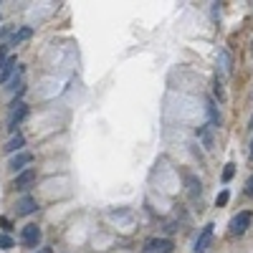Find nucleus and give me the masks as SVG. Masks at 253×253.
I'll return each mask as SVG.
<instances>
[{"label": "nucleus", "mask_w": 253, "mask_h": 253, "mask_svg": "<svg viewBox=\"0 0 253 253\" xmlns=\"http://www.w3.org/2000/svg\"><path fill=\"white\" fill-rule=\"evenodd\" d=\"M246 195H253V175L246 180Z\"/></svg>", "instance_id": "20"}, {"label": "nucleus", "mask_w": 253, "mask_h": 253, "mask_svg": "<svg viewBox=\"0 0 253 253\" xmlns=\"http://www.w3.org/2000/svg\"><path fill=\"white\" fill-rule=\"evenodd\" d=\"M208 114H210V122H213V124H220V117H218V112L213 107V101H208Z\"/></svg>", "instance_id": "18"}, {"label": "nucleus", "mask_w": 253, "mask_h": 253, "mask_svg": "<svg viewBox=\"0 0 253 253\" xmlns=\"http://www.w3.org/2000/svg\"><path fill=\"white\" fill-rule=\"evenodd\" d=\"M10 119H8V129L15 134V126L20 124V122H23L26 117H28V107H26V104L23 101H18V104H10Z\"/></svg>", "instance_id": "3"}, {"label": "nucleus", "mask_w": 253, "mask_h": 253, "mask_svg": "<svg viewBox=\"0 0 253 253\" xmlns=\"http://www.w3.org/2000/svg\"><path fill=\"white\" fill-rule=\"evenodd\" d=\"M31 162H33V155H31V152H18V155H13V157H10L8 167H10L13 172H23Z\"/></svg>", "instance_id": "5"}, {"label": "nucleus", "mask_w": 253, "mask_h": 253, "mask_svg": "<svg viewBox=\"0 0 253 253\" xmlns=\"http://www.w3.org/2000/svg\"><path fill=\"white\" fill-rule=\"evenodd\" d=\"M33 182H36V170H23V172L15 175L13 187H15V190H28Z\"/></svg>", "instance_id": "7"}, {"label": "nucleus", "mask_w": 253, "mask_h": 253, "mask_svg": "<svg viewBox=\"0 0 253 253\" xmlns=\"http://www.w3.org/2000/svg\"><path fill=\"white\" fill-rule=\"evenodd\" d=\"M218 69H220V74H228L230 71V53L225 48L218 53Z\"/></svg>", "instance_id": "12"}, {"label": "nucleus", "mask_w": 253, "mask_h": 253, "mask_svg": "<svg viewBox=\"0 0 253 253\" xmlns=\"http://www.w3.org/2000/svg\"><path fill=\"white\" fill-rule=\"evenodd\" d=\"M228 200H230V193H228V190H220L218 198H215V205L223 208V205H228Z\"/></svg>", "instance_id": "15"}, {"label": "nucleus", "mask_w": 253, "mask_h": 253, "mask_svg": "<svg viewBox=\"0 0 253 253\" xmlns=\"http://www.w3.org/2000/svg\"><path fill=\"white\" fill-rule=\"evenodd\" d=\"M248 157H251V162H253V139H251V155H248Z\"/></svg>", "instance_id": "22"}, {"label": "nucleus", "mask_w": 253, "mask_h": 253, "mask_svg": "<svg viewBox=\"0 0 253 253\" xmlns=\"http://www.w3.org/2000/svg\"><path fill=\"white\" fill-rule=\"evenodd\" d=\"M23 144H26V137H23V134H13V137L5 142V147H3V150H5L8 155H13V152H18Z\"/></svg>", "instance_id": "11"}, {"label": "nucleus", "mask_w": 253, "mask_h": 253, "mask_svg": "<svg viewBox=\"0 0 253 253\" xmlns=\"http://www.w3.org/2000/svg\"><path fill=\"white\" fill-rule=\"evenodd\" d=\"M38 253H51V248H41Z\"/></svg>", "instance_id": "23"}, {"label": "nucleus", "mask_w": 253, "mask_h": 253, "mask_svg": "<svg viewBox=\"0 0 253 253\" xmlns=\"http://www.w3.org/2000/svg\"><path fill=\"white\" fill-rule=\"evenodd\" d=\"M33 36V28L31 26H23V28H18V31H13V36H10V43L8 46H20V43H26V41Z\"/></svg>", "instance_id": "10"}, {"label": "nucleus", "mask_w": 253, "mask_h": 253, "mask_svg": "<svg viewBox=\"0 0 253 253\" xmlns=\"http://www.w3.org/2000/svg\"><path fill=\"white\" fill-rule=\"evenodd\" d=\"M41 238H43V233H41V228H38L36 223L26 225V228H23V233H20V241H23L26 248H36V246L41 243Z\"/></svg>", "instance_id": "2"}, {"label": "nucleus", "mask_w": 253, "mask_h": 253, "mask_svg": "<svg viewBox=\"0 0 253 253\" xmlns=\"http://www.w3.org/2000/svg\"><path fill=\"white\" fill-rule=\"evenodd\" d=\"M8 61V43L0 46V69H3V63Z\"/></svg>", "instance_id": "19"}, {"label": "nucleus", "mask_w": 253, "mask_h": 253, "mask_svg": "<svg viewBox=\"0 0 253 253\" xmlns=\"http://www.w3.org/2000/svg\"><path fill=\"white\" fill-rule=\"evenodd\" d=\"M210 238H213V223H208L203 230H200V236L195 241V253H205L208 246H210Z\"/></svg>", "instance_id": "8"}, {"label": "nucleus", "mask_w": 253, "mask_h": 253, "mask_svg": "<svg viewBox=\"0 0 253 253\" xmlns=\"http://www.w3.org/2000/svg\"><path fill=\"white\" fill-rule=\"evenodd\" d=\"M213 94L218 96V101H225V91H223V84H220V79H215V84H213Z\"/></svg>", "instance_id": "14"}, {"label": "nucleus", "mask_w": 253, "mask_h": 253, "mask_svg": "<svg viewBox=\"0 0 253 253\" xmlns=\"http://www.w3.org/2000/svg\"><path fill=\"white\" fill-rule=\"evenodd\" d=\"M38 210V203H36V198H31V195H23L18 200V205H15V215H31V213H36Z\"/></svg>", "instance_id": "6"}, {"label": "nucleus", "mask_w": 253, "mask_h": 253, "mask_svg": "<svg viewBox=\"0 0 253 253\" xmlns=\"http://www.w3.org/2000/svg\"><path fill=\"white\" fill-rule=\"evenodd\" d=\"M144 251H150V253H172L175 243L170 238H150L144 243Z\"/></svg>", "instance_id": "4"}, {"label": "nucleus", "mask_w": 253, "mask_h": 253, "mask_svg": "<svg viewBox=\"0 0 253 253\" xmlns=\"http://www.w3.org/2000/svg\"><path fill=\"white\" fill-rule=\"evenodd\" d=\"M198 137L203 139V144L208 147V150L213 147V139H210V132H208V129H198Z\"/></svg>", "instance_id": "17"}, {"label": "nucleus", "mask_w": 253, "mask_h": 253, "mask_svg": "<svg viewBox=\"0 0 253 253\" xmlns=\"http://www.w3.org/2000/svg\"><path fill=\"white\" fill-rule=\"evenodd\" d=\"M0 225H3V230H5V233H8V230L13 228V223H10L8 218H0Z\"/></svg>", "instance_id": "21"}, {"label": "nucleus", "mask_w": 253, "mask_h": 253, "mask_svg": "<svg viewBox=\"0 0 253 253\" xmlns=\"http://www.w3.org/2000/svg\"><path fill=\"white\" fill-rule=\"evenodd\" d=\"M251 223H253V213H251V210H241V213L230 220L228 233H230V236H243L246 230L251 228Z\"/></svg>", "instance_id": "1"}, {"label": "nucleus", "mask_w": 253, "mask_h": 253, "mask_svg": "<svg viewBox=\"0 0 253 253\" xmlns=\"http://www.w3.org/2000/svg\"><path fill=\"white\" fill-rule=\"evenodd\" d=\"M15 66H18V61H15V56H8V61L3 63V69H0V84H5L15 76Z\"/></svg>", "instance_id": "9"}, {"label": "nucleus", "mask_w": 253, "mask_h": 253, "mask_svg": "<svg viewBox=\"0 0 253 253\" xmlns=\"http://www.w3.org/2000/svg\"><path fill=\"white\" fill-rule=\"evenodd\" d=\"M233 175H236V165H233V162H228V165H225V170H223V182H230V180H233Z\"/></svg>", "instance_id": "13"}, {"label": "nucleus", "mask_w": 253, "mask_h": 253, "mask_svg": "<svg viewBox=\"0 0 253 253\" xmlns=\"http://www.w3.org/2000/svg\"><path fill=\"white\" fill-rule=\"evenodd\" d=\"M15 243H13V238L8 236V233H3L0 236V251H8V248H13Z\"/></svg>", "instance_id": "16"}]
</instances>
